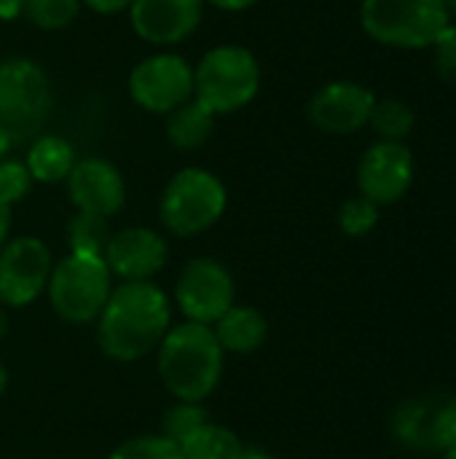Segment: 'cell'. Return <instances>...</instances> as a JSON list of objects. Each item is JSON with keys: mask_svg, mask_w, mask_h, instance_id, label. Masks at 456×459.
Returning a JSON list of instances; mask_svg holds the SVG:
<instances>
[{"mask_svg": "<svg viewBox=\"0 0 456 459\" xmlns=\"http://www.w3.org/2000/svg\"><path fill=\"white\" fill-rule=\"evenodd\" d=\"M215 339L223 352L250 355L255 352L269 333V325L263 315L253 307H231L218 323H215Z\"/></svg>", "mask_w": 456, "mask_h": 459, "instance_id": "obj_17", "label": "cell"}, {"mask_svg": "<svg viewBox=\"0 0 456 459\" xmlns=\"http://www.w3.org/2000/svg\"><path fill=\"white\" fill-rule=\"evenodd\" d=\"M8 229H11V207L0 202V247L8 239Z\"/></svg>", "mask_w": 456, "mask_h": 459, "instance_id": "obj_32", "label": "cell"}, {"mask_svg": "<svg viewBox=\"0 0 456 459\" xmlns=\"http://www.w3.org/2000/svg\"><path fill=\"white\" fill-rule=\"evenodd\" d=\"M169 301L151 282H126L116 288L99 315V347L108 358L132 363L153 352L169 331Z\"/></svg>", "mask_w": 456, "mask_h": 459, "instance_id": "obj_1", "label": "cell"}, {"mask_svg": "<svg viewBox=\"0 0 456 459\" xmlns=\"http://www.w3.org/2000/svg\"><path fill=\"white\" fill-rule=\"evenodd\" d=\"M22 13V0H0V19H16Z\"/></svg>", "mask_w": 456, "mask_h": 459, "instance_id": "obj_31", "label": "cell"}, {"mask_svg": "<svg viewBox=\"0 0 456 459\" xmlns=\"http://www.w3.org/2000/svg\"><path fill=\"white\" fill-rule=\"evenodd\" d=\"M202 3L204 0H134L129 5V19L145 43L172 46L199 27Z\"/></svg>", "mask_w": 456, "mask_h": 459, "instance_id": "obj_14", "label": "cell"}, {"mask_svg": "<svg viewBox=\"0 0 456 459\" xmlns=\"http://www.w3.org/2000/svg\"><path fill=\"white\" fill-rule=\"evenodd\" d=\"M223 371V350L210 325L185 323L169 328L159 344V374L167 390L183 403H202L212 395Z\"/></svg>", "mask_w": 456, "mask_h": 459, "instance_id": "obj_2", "label": "cell"}, {"mask_svg": "<svg viewBox=\"0 0 456 459\" xmlns=\"http://www.w3.org/2000/svg\"><path fill=\"white\" fill-rule=\"evenodd\" d=\"M237 459H274L271 455L261 452V449H242V455Z\"/></svg>", "mask_w": 456, "mask_h": 459, "instance_id": "obj_33", "label": "cell"}, {"mask_svg": "<svg viewBox=\"0 0 456 459\" xmlns=\"http://www.w3.org/2000/svg\"><path fill=\"white\" fill-rule=\"evenodd\" d=\"M67 191L78 212L110 218L124 207L126 188L121 172L105 159H81L67 175Z\"/></svg>", "mask_w": 456, "mask_h": 459, "instance_id": "obj_16", "label": "cell"}, {"mask_svg": "<svg viewBox=\"0 0 456 459\" xmlns=\"http://www.w3.org/2000/svg\"><path fill=\"white\" fill-rule=\"evenodd\" d=\"M207 3H212V5H218L223 11H245V8H250V5H255L261 0H207Z\"/></svg>", "mask_w": 456, "mask_h": 459, "instance_id": "obj_30", "label": "cell"}, {"mask_svg": "<svg viewBox=\"0 0 456 459\" xmlns=\"http://www.w3.org/2000/svg\"><path fill=\"white\" fill-rule=\"evenodd\" d=\"M51 253L35 237H19L0 247V304H32L51 277Z\"/></svg>", "mask_w": 456, "mask_h": 459, "instance_id": "obj_10", "label": "cell"}, {"mask_svg": "<svg viewBox=\"0 0 456 459\" xmlns=\"http://www.w3.org/2000/svg\"><path fill=\"white\" fill-rule=\"evenodd\" d=\"M108 459H183V452L167 436H140L121 444Z\"/></svg>", "mask_w": 456, "mask_h": 459, "instance_id": "obj_24", "label": "cell"}, {"mask_svg": "<svg viewBox=\"0 0 456 459\" xmlns=\"http://www.w3.org/2000/svg\"><path fill=\"white\" fill-rule=\"evenodd\" d=\"M376 223H379V204H374L366 196H355L344 202V207L339 210V226L347 237H366L368 231H374Z\"/></svg>", "mask_w": 456, "mask_h": 459, "instance_id": "obj_25", "label": "cell"}, {"mask_svg": "<svg viewBox=\"0 0 456 459\" xmlns=\"http://www.w3.org/2000/svg\"><path fill=\"white\" fill-rule=\"evenodd\" d=\"M46 288L54 312L73 325H83L97 320L110 299V269L99 255L70 253L51 269Z\"/></svg>", "mask_w": 456, "mask_h": 459, "instance_id": "obj_6", "label": "cell"}, {"mask_svg": "<svg viewBox=\"0 0 456 459\" xmlns=\"http://www.w3.org/2000/svg\"><path fill=\"white\" fill-rule=\"evenodd\" d=\"M132 100L148 113H172L194 100V67L177 54L142 59L129 75Z\"/></svg>", "mask_w": 456, "mask_h": 459, "instance_id": "obj_8", "label": "cell"}, {"mask_svg": "<svg viewBox=\"0 0 456 459\" xmlns=\"http://www.w3.org/2000/svg\"><path fill=\"white\" fill-rule=\"evenodd\" d=\"M11 145H13V143H11L5 134H0V161H5V153L11 151Z\"/></svg>", "mask_w": 456, "mask_h": 459, "instance_id": "obj_34", "label": "cell"}, {"mask_svg": "<svg viewBox=\"0 0 456 459\" xmlns=\"http://www.w3.org/2000/svg\"><path fill=\"white\" fill-rule=\"evenodd\" d=\"M207 422V411L202 409V403H177L175 409L167 411L164 417V436L175 444H180L188 433H194L199 425Z\"/></svg>", "mask_w": 456, "mask_h": 459, "instance_id": "obj_26", "label": "cell"}, {"mask_svg": "<svg viewBox=\"0 0 456 459\" xmlns=\"http://www.w3.org/2000/svg\"><path fill=\"white\" fill-rule=\"evenodd\" d=\"M177 307L188 323L212 325L234 307V280L212 258L191 261L177 280Z\"/></svg>", "mask_w": 456, "mask_h": 459, "instance_id": "obj_9", "label": "cell"}, {"mask_svg": "<svg viewBox=\"0 0 456 459\" xmlns=\"http://www.w3.org/2000/svg\"><path fill=\"white\" fill-rule=\"evenodd\" d=\"M392 433L406 446L449 452L456 446V398L403 403L392 417Z\"/></svg>", "mask_w": 456, "mask_h": 459, "instance_id": "obj_12", "label": "cell"}, {"mask_svg": "<svg viewBox=\"0 0 456 459\" xmlns=\"http://www.w3.org/2000/svg\"><path fill=\"white\" fill-rule=\"evenodd\" d=\"M443 3H446L449 13H456V0H443Z\"/></svg>", "mask_w": 456, "mask_h": 459, "instance_id": "obj_37", "label": "cell"}, {"mask_svg": "<svg viewBox=\"0 0 456 459\" xmlns=\"http://www.w3.org/2000/svg\"><path fill=\"white\" fill-rule=\"evenodd\" d=\"M81 0H22V13L40 30H62L78 16Z\"/></svg>", "mask_w": 456, "mask_h": 459, "instance_id": "obj_23", "label": "cell"}, {"mask_svg": "<svg viewBox=\"0 0 456 459\" xmlns=\"http://www.w3.org/2000/svg\"><path fill=\"white\" fill-rule=\"evenodd\" d=\"M376 97L352 81H336L323 86L309 100V118L314 126L331 134H352L371 118Z\"/></svg>", "mask_w": 456, "mask_h": 459, "instance_id": "obj_13", "label": "cell"}, {"mask_svg": "<svg viewBox=\"0 0 456 459\" xmlns=\"http://www.w3.org/2000/svg\"><path fill=\"white\" fill-rule=\"evenodd\" d=\"M261 89V65L242 46H218L207 51L194 70V100L210 113L223 116L242 110Z\"/></svg>", "mask_w": 456, "mask_h": 459, "instance_id": "obj_3", "label": "cell"}, {"mask_svg": "<svg viewBox=\"0 0 456 459\" xmlns=\"http://www.w3.org/2000/svg\"><path fill=\"white\" fill-rule=\"evenodd\" d=\"M433 48H435V67H438V75L449 83H456V27L449 24L435 40H433Z\"/></svg>", "mask_w": 456, "mask_h": 459, "instance_id": "obj_28", "label": "cell"}, {"mask_svg": "<svg viewBox=\"0 0 456 459\" xmlns=\"http://www.w3.org/2000/svg\"><path fill=\"white\" fill-rule=\"evenodd\" d=\"M51 83L46 73L22 56L0 62V134L24 143L40 132L51 116Z\"/></svg>", "mask_w": 456, "mask_h": 459, "instance_id": "obj_4", "label": "cell"}, {"mask_svg": "<svg viewBox=\"0 0 456 459\" xmlns=\"http://www.w3.org/2000/svg\"><path fill=\"white\" fill-rule=\"evenodd\" d=\"M5 328H8V323H5V315L0 312V339L5 336Z\"/></svg>", "mask_w": 456, "mask_h": 459, "instance_id": "obj_36", "label": "cell"}, {"mask_svg": "<svg viewBox=\"0 0 456 459\" xmlns=\"http://www.w3.org/2000/svg\"><path fill=\"white\" fill-rule=\"evenodd\" d=\"M226 210L223 183L199 167L177 172L161 196V221L177 237H194L220 221Z\"/></svg>", "mask_w": 456, "mask_h": 459, "instance_id": "obj_7", "label": "cell"}, {"mask_svg": "<svg viewBox=\"0 0 456 459\" xmlns=\"http://www.w3.org/2000/svg\"><path fill=\"white\" fill-rule=\"evenodd\" d=\"M177 446L183 452V459H237L242 455L237 433L212 422L199 425Z\"/></svg>", "mask_w": 456, "mask_h": 459, "instance_id": "obj_20", "label": "cell"}, {"mask_svg": "<svg viewBox=\"0 0 456 459\" xmlns=\"http://www.w3.org/2000/svg\"><path fill=\"white\" fill-rule=\"evenodd\" d=\"M414 180V156L403 143L379 140L366 151L357 167L360 196L374 204H395L406 196Z\"/></svg>", "mask_w": 456, "mask_h": 459, "instance_id": "obj_11", "label": "cell"}, {"mask_svg": "<svg viewBox=\"0 0 456 459\" xmlns=\"http://www.w3.org/2000/svg\"><path fill=\"white\" fill-rule=\"evenodd\" d=\"M102 258L110 274H118L126 282H148L167 266L169 250L167 242L151 229H124L110 234Z\"/></svg>", "mask_w": 456, "mask_h": 459, "instance_id": "obj_15", "label": "cell"}, {"mask_svg": "<svg viewBox=\"0 0 456 459\" xmlns=\"http://www.w3.org/2000/svg\"><path fill=\"white\" fill-rule=\"evenodd\" d=\"M5 385H8V371H5V366H3V360H0V395L5 393Z\"/></svg>", "mask_w": 456, "mask_h": 459, "instance_id": "obj_35", "label": "cell"}, {"mask_svg": "<svg viewBox=\"0 0 456 459\" xmlns=\"http://www.w3.org/2000/svg\"><path fill=\"white\" fill-rule=\"evenodd\" d=\"M443 0H363V30L398 48H425L452 24Z\"/></svg>", "mask_w": 456, "mask_h": 459, "instance_id": "obj_5", "label": "cell"}, {"mask_svg": "<svg viewBox=\"0 0 456 459\" xmlns=\"http://www.w3.org/2000/svg\"><path fill=\"white\" fill-rule=\"evenodd\" d=\"M27 172L32 180H40V183H59V180H67L70 169L75 167V153H73V145L56 134H46V137H38L27 153Z\"/></svg>", "mask_w": 456, "mask_h": 459, "instance_id": "obj_18", "label": "cell"}, {"mask_svg": "<svg viewBox=\"0 0 456 459\" xmlns=\"http://www.w3.org/2000/svg\"><path fill=\"white\" fill-rule=\"evenodd\" d=\"M83 3L97 13H118V11L129 8L134 0H83Z\"/></svg>", "mask_w": 456, "mask_h": 459, "instance_id": "obj_29", "label": "cell"}, {"mask_svg": "<svg viewBox=\"0 0 456 459\" xmlns=\"http://www.w3.org/2000/svg\"><path fill=\"white\" fill-rule=\"evenodd\" d=\"M368 124L382 140L400 143L414 129V110L400 100H376Z\"/></svg>", "mask_w": 456, "mask_h": 459, "instance_id": "obj_22", "label": "cell"}, {"mask_svg": "<svg viewBox=\"0 0 456 459\" xmlns=\"http://www.w3.org/2000/svg\"><path fill=\"white\" fill-rule=\"evenodd\" d=\"M67 239L73 253H83V255H105V247L110 242V231H108V218L91 215V212H78L70 223H67Z\"/></svg>", "mask_w": 456, "mask_h": 459, "instance_id": "obj_21", "label": "cell"}, {"mask_svg": "<svg viewBox=\"0 0 456 459\" xmlns=\"http://www.w3.org/2000/svg\"><path fill=\"white\" fill-rule=\"evenodd\" d=\"M215 113H210L199 100H188L167 118V137L180 151H194L212 134Z\"/></svg>", "mask_w": 456, "mask_h": 459, "instance_id": "obj_19", "label": "cell"}, {"mask_svg": "<svg viewBox=\"0 0 456 459\" xmlns=\"http://www.w3.org/2000/svg\"><path fill=\"white\" fill-rule=\"evenodd\" d=\"M443 459H456V446H452L449 452H443Z\"/></svg>", "mask_w": 456, "mask_h": 459, "instance_id": "obj_38", "label": "cell"}, {"mask_svg": "<svg viewBox=\"0 0 456 459\" xmlns=\"http://www.w3.org/2000/svg\"><path fill=\"white\" fill-rule=\"evenodd\" d=\"M30 172L22 161H0V202L13 204L30 191Z\"/></svg>", "mask_w": 456, "mask_h": 459, "instance_id": "obj_27", "label": "cell"}]
</instances>
